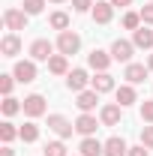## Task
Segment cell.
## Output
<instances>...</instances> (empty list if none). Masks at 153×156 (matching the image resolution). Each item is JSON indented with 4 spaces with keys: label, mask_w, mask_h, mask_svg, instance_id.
Returning <instances> with one entry per match:
<instances>
[{
    "label": "cell",
    "mask_w": 153,
    "mask_h": 156,
    "mask_svg": "<svg viewBox=\"0 0 153 156\" xmlns=\"http://www.w3.org/2000/svg\"><path fill=\"white\" fill-rule=\"evenodd\" d=\"M90 87H93L96 93H108V90H114V78L108 75V72H99V75L90 81Z\"/></svg>",
    "instance_id": "obj_18"
},
{
    "label": "cell",
    "mask_w": 153,
    "mask_h": 156,
    "mask_svg": "<svg viewBox=\"0 0 153 156\" xmlns=\"http://www.w3.org/2000/svg\"><path fill=\"white\" fill-rule=\"evenodd\" d=\"M123 27L135 33V30L141 27V12H126V15H123Z\"/></svg>",
    "instance_id": "obj_26"
},
{
    "label": "cell",
    "mask_w": 153,
    "mask_h": 156,
    "mask_svg": "<svg viewBox=\"0 0 153 156\" xmlns=\"http://www.w3.org/2000/svg\"><path fill=\"white\" fill-rule=\"evenodd\" d=\"M0 108H3V114H6V117H12V114H18V111H24V105H21L18 99H12V96L3 99V105H0Z\"/></svg>",
    "instance_id": "obj_25"
},
{
    "label": "cell",
    "mask_w": 153,
    "mask_h": 156,
    "mask_svg": "<svg viewBox=\"0 0 153 156\" xmlns=\"http://www.w3.org/2000/svg\"><path fill=\"white\" fill-rule=\"evenodd\" d=\"M48 72L54 75H69V63H66V54H54L48 60Z\"/></svg>",
    "instance_id": "obj_20"
},
{
    "label": "cell",
    "mask_w": 153,
    "mask_h": 156,
    "mask_svg": "<svg viewBox=\"0 0 153 156\" xmlns=\"http://www.w3.org/2000/svg\"><path fill=\"white\" fill-rule=\"evenodd\" d=\"M132 45H138V48H153V30L138 27V30L132 33Z\"/></svg>",
    "instance_id": "obj_19"
},
{
    "label": "cell",
    "mask_w": 153,
    "mask_h": 156,
    "mask_svg": "<svg viewBox=\"0 0 153 156\" xmlns=\"http://www.w3.org/2000/svg\"><path fill=\"white\" fill-rule=\"evenodd\" d=\"M141 120L144 123H153V99L150 102H141Z\"/></svg>",
    "instance_id": "obj_30"
},
{
    "label": "cell",
    "mask_w": 153,
    "mask_h": 156,
    "mask_svg": "<svg viewBox=\"0 0 153 156\" xmlns=\"http://www.w3.org/2000/svg\"><path fill=\"white\" fill-rule=\"evenodd\" d=\"M96 102H99V93H96V90H81L78 99H75V105L81 108V114H90L96 108Z\"/></svg>",
    "instance_id": "obj_11"
},
{
    "label": "cell",
    "mask_w": 153,
    "mask_h": 156,
    "mask_svg": "<svg viewBox=\"0 0 153 156\" xmlns=\"http://www.w3.org/2000/svg\"><path fill=\"white\" fill-rule=\"evenodd\" d=\"M147 63H126V72H123V78L129 81V84H141L144 78H147Z\"/></svg>",
    "instance_id": "obj_9"
},
{
    "label": "cell",
    "mask_w": 153,
    "mask_h": 156,
    "mask_svg": "<svg viewBox=\"0 0 153 156\" xmlns=\"http://www.w3.org/2000/svg\"><path fill=\"white\" fill-rule=\"evenodd\" d=\"M90 12H93V21H96V24H108V21L114 18V6H111L108 0H105V3H93Z\"/></svg>",
    "instance_id": "obj_12"
},
{
    "label": "cell",
    "mask_w": 153,
    "mask_h": 156,
    "mask_svg": "<svg viewBox=\"0 0 153 156\" xmlns=\"http://www.w3.org/2000/svg\"><path fill=\"white\" fill-rule=\"evenodd\" d=\"M21 9H24L27 15H39V12L45 9V0H24V3H21Z\"/></svg>",
    "instance_id": "obj_27"
},
{
    "label": "cell",
    "mask_w": 153,
    "mask_h": 156,
    "mask_svg": "<svg viewBox=\"0 0 153 156\" xmlns=\"http://www.w3.org/2000/svg\"><path fill=\"white\" fill-rule=\"evenodd\" d=\"M12 75H15V81H21V84L36 81V63H33V60H18L15 69H12Z\"/></svg>",
    "instance_id": "obj_2"
},
{
    "label": "cell",
    "mask_w": 153,
    "mask_h": 156,
    "mask_svg": "<svg viewBox=\"0 0 153 156\" xmlns=\"http://www.w3.org/2000/svg\"><path fill=\"white\" fill-rule=\"evenodd\" d=\"M72 6H75V12H87V9H93V0H72Z\"/></svg>",
    "instance_id": "obj_33"
},
{
    "label": "cell",
    "mask_w": 153,
    "mask_h": 156,
    "mask_svg": "<svg viewBox=\"0 0 153 156\" xmlns=\"http://www.w3.org/2000/svg\"><path fill=\"white\" fill-rule=\"evenodd\" d=\"M51 3H63V0H51Z\"/></svg>",
    "instance_id": "obj_38"
},
{
    "label": "cell",
    "mask_w": 153,
    "mask_h": 156,
    "mask_svg": "<svg viewBox=\"0 0 153 156\" xmlns=\"http://www.w3.org/2000/svg\"><path fill=\"white\" fill-rule=\"evenodd\" d=\"M15 138H18V129H15L9 120L0 123V141H3V144H9V141H15Z\"/></svg>",
    "instance_id": "obj_24"
},
{
    "label": "cell",
    "mask_w": 153,
    "mask_h": 156,
    "mask_svg": "<svg viewBox=\"0 0 153 156\" xmlns=\"http://www.w3.org/2000/svg\"><path fill=\"white\" fill-rule=\"evenodd\" d=\"M141 144H144V147H150V150H153V123H150V126H144V129H141Z\"/></svg>",
    "instance_id": "obj_31"
},
{
    "label": "cell",
    "mask_w": 153,
    "mask_h": 156,
    "mask_svg": "<svg viewBox=\"0 0 153 156\" xmlns=\"http://www.w3.org/2000/svg\"><path fill=\"white\" fill-rule=\"evenodd\" d=\"M0 156H15V150H12V147H9V144H6V147H3V150H0Z\"/></svg>",
    "instance_id": "obj_36"
},
{
    "label": "cell",
    "mask_w": 153,
    "mask_h": 156,
    "mask_svg": "<svg viewBox=\"0 0 153 156\" xmlns=\"http://www.w3.org/2000/svg\"><path fill=\"white\" fill-rule=\"evenodd\" d=\"M45 156H66V144L63 141H48L45 144Z\"/></svg>",
    "instance_id": "obj_28"
},
{
    "label": "cell",
    "mask_w": 153,
    "mask_h": 156,
    "mask_svg": "<svg viewBox=\"0 0 153 156\" xmlns=\"http://www.w3.org/2000/svg\"><path fill=\"white\" fill-rule=\"evenodd\" d=\"M21 105H24V114H27V117L45 114V96H42V93H30V96L24 99Z\"/></svg>",
    "instance_id": "obj_8"
},
{
    "label": "cell",
    "mask_w": 153,
    "mask_h": 156,
    "mask_svg": "<svg viewBox=\"0 0 153 156\" xmlns=\"http://www.w3.org/2000/svg\"><path fill=\"white\" fill-rule=\"evenodd\" d=\"M48 129L57 132L60 138H69L72 132H75V123H69L63 114H48Z\"/></svg>",
    "instance_id": "obj_4"
},
{
    "label": "cell",
    "mask_w": 153,
    "mask_h": 156,
    "mask_svg": "<svg viewBox=\"0 0 153 156\" xmlns=\"http://www.w3.org/2000/svg\"><path fill=\"white\" fill-rule=\"evenodd\" d=\"M111 51H99V48H93L90 54H87V63L93 66L96 72H108V66H111Z\"/></svg>",
    "instance_id": "obj_6"
},
{
    "label": "cell",
    "mask_w": 153,
    "mask_h": 156,
    "mask_svg": "<svg viewBox=\"0 0 153 156\" xmlns=\"http://www.w3.org/2000/svg\"><path fill=\"white\" fill-rule=\"evenodd\" d=\"M132 102H135V87L132 84L117 87V105H132Z\"/></svg>",
    "instance_id": "obj_21"
},
{
    "label": "cell",
    "mask_w": 153,
    "mask_h": 156,
    "mask_svg": "<svg viewBox=\"0 0 153 156\" xmlns=\"http://www.w3.org/2000/svg\"><path fill=\"white\" fill-rule=\"evenodd\" d=\"M90 81H93V78L87 75L84 69H72V72L66 75V87H69L72 93H81V90H84V87H87Z\"/></svg>",
    "instance_id": "obj_7"
},
{
    "label": "cell",
    "mask_w": 153,
    "mask_h": 156,
    "mask_svg": "<svg viewBox=\"0 0 153 156\" xmlns=\"http://www.w3.org/2000/svg\"><path fill=\"white\" fill-rule=\"evenodd\" d=\"M147 69H153V54H150V57H147Z\"/></svg>",
    "instance_id": "obj_37"
},
{
    "label": "cell",
    "mask_w": 153,
    "mask_h": 156,
    "mask_svg": "<svg viewBox=\"0 0 153 156\" xmlns=\"http://www.w3.org/2000/svg\"><path fill=\"white\" fill-rule=\"evenodd\" d=\"M51 27H54V30H60V33H63V30H69V15H66V12H51Z\"/></svg>",
    "instance_id": "obj_23"
},
{
    "label": "cell",
    "mask_w": 153,
    "mask_h": 156,
    "mask_svg": "<svg viewBox=\"0 0 153 156\" xmlns=\"http://www.w3.org/2000/svg\"><path fill=\"white\" fill-rule=\"evenodd\" d=\"M78 48H81V39H78V33H72V30H63V33L57 36V51H60V54H66V57H69V54H75Z\"/></svg>",
    "instance_id": "obj_1"
},
{
    "label": "cell",
    "mask_w": 153,
    "mask_h": 156,
    "mask_svg": "<svg viewBox=\"0 0 153 156\" xmlns=\"http://www.w3.org/2000/svg\"><path fill=\"white\" fill-rule=\"evenodd\" d=\"M129 156H147V147L138 144V147H129Z\"/></svg>",
    "instance_id": "obj_34"
},
{
    "label": "cell",
    "mask_w": 153,
    "mask_h": 156,
    "mask_svg": "<svg viewBox=\"0 0 153 156\" xmlns=\"http://www.w3.org/2000/svg\"><path fill=\"white\" fill-rule=\"evenodd\" d=\"M141 21H144V24H153V3L141 6Z\"/></svg>",
    "instance_id": "obj_32"
},
{
    "label": "cell",
    "mask_w": 153,
    "mask_h": 156,
    "mask_svg": "<svg viewBox=\"0 0 153 156\" xmlns=\"http://www.w3.org/2000/svg\"><path fill=\"white\" fill-rule=\"evenodd\" d=\"M120 108H123V105H105V108L99 111L102 126H117V123H120Z\"/></svg>",
    "instance_id": "obj_16"
},
{
    "label": "cell",
    "mask_w": 153,
    "mask_h": 156,
    "mask_svg": "<svg viewBox=\"0 0 153 156\" xmlns=\"http://www.w3.org/2000/svg\"><path fill=\"white\" fill-rule=\"evenodd\" d=\"M108 3H111V6H120V9H123V6H132V0H108Z\"/></svg>",
    "instance_id": "obj_35"
},
{
    "label": "cell",
    "mask_w": 153,
    "mask_h": 156,
    "mask_svg": "<svg viewBox=\"0 0 153 156\" xmlns=\"http://www.w3.org/2000/svg\"><path fill=\"white\" fill-rule=\"evenodd\" d=\"M27 18H30V15H27L24 9H12V6L3 12V24H6L9 30H24V27H27Z\"/></svg>",
    "instance_id": "obj_3"
},
{
    "label": "cell",
    "mask_w": 153,
    "mask_h": 156,
    "mask_svg": "<svg viewBox=\"0 0 153 156\" xmlns=\"http://www.w3.org/2000/svg\"><path fill=\"white\" fill-rule=\"evenodd\" d=\"M132 51H135V45L126 42V39H114V45H111V57L117 63H129L132 60Z\"/></svg>",
    "instance_id": "obj_5"
},
{
    "label": "cell",
    "mask_w": 153,
    "mask_h": 156,
    "mask_svg": "<svg viewBox=\"0 0 153 156\" xmlns=\"http://www.w3.org/2000/svg\"><path fill=\"white\" fill-rule=\"evenodd\" d=\"M51 51H54V45H51L48 39H36V42L30 45V57H33V60H51V57H54Z\"/></svg>",
    "instance_id": "obj_10"
},
{
    "label": "cell",
    "mask_w": 153,
    "mask_h": 156,
    "mask_svg": "<svg viewBox=\"0 0 153 156\" xmlns=\"http://www.w3.org/2000/svg\"><path fill=\"white\" fill-rule=\"evenodd\" d=\"M12 84H15V75H0V93L12 96Z\"/></svg>",
    "instance_id": "obj_29"
},
{
    "label": "cell",
    "mask_w": 153,
    "mask_h": 156,
    "mask_svg": "<svg viewBox=\"0 0 153 156\" xmlns=\"http://www.w3.org/2000/svg\"><path fill=\"white\" fill-rule=\"evenodd\" d=\"M150 3H153V0H150Z\"/></svg>",
    "instance_id": "obj_39"
},
{
    "label": "cell",
    "mask_w": 153,
    "mask_h": 156,
    "mask_svg": "<svg viewBox=\"0 0 153 156\" xmlns=\"http://www.w3.org/2000/svg\"><path fill=\"white\" fill-rule=\"evenodd\" d=\"M18 138L27 141V144H33V141L39 138V126H36V123H24V126L18 129Z\"/></svg>",
    "instance_id": "obj_22"
},
{
    "label": "cell",
    "mask_w": 153,
    "mask_h": 156,
    "mask_svg": "<svg viewBox=\"0 0 153 156\" xmlns=\"http://www.w3.org/2000/svg\"><path fill=\"white\" fill-rule=\"evenodd\" d=\"M96 129H99V123H96V117H93V114H81V117L75 120V132H81L84 138H90Z\"/></svg>",
    "instance_id": "obj_13"
},
{
    "label": "cell",
    "mask_w": 153,
    "mask_h": 156,
    "mask_svg": "<svg viewBox=\"0 0 153 156\" xmlns=\"http://www.w3.org/2000/svg\"><path fill=\"white\" fill-rule=\"evenodd\" d=\"M105 156H129V147H126V141L123 138H108L105 141Z\"/></svg>",
    "instance_id": "obj_17"
},
{
    "label": "cell",
    "mask_w": 153,
    "mask_h": 156,
    "mask_svg": "<svg viewBox=\"0 0 153 156\" xmlns=\"http://www.w3.org/2000/svg\"><path fill=\"white\" fill-rule=\"evenodd\" d=\"M78 150H81V156H105V144H102V141H96V138L90 135V138H84V141H81V147H78Z\"/></svg>",
    "instance_id": "obj_15"
},
{
    "label": "cell",
    "mask_w": 153,
    "mask_h": 156,
    "mask_svg": "<svg viewBox=\"0 0 153 156\" xmlns=\"http://www.w3.org/2000/svg\"><path fill=\"white\" fill-rule=\"evenodd\" d=\"M0 51H3V57H15L21 51V39L15 33H6V36L0 39Z\"/></svg>",
    "instance_id": "obj_14"
}]
</instances>
